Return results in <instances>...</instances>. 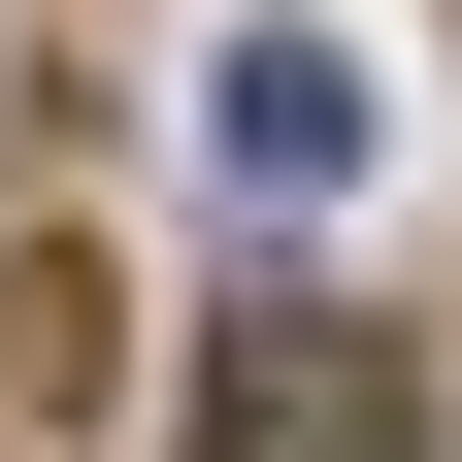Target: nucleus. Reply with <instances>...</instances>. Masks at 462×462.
I'll return each mask as SVG.
<instances>
[{
  "mask_svg": "<svg viewBox=\"0 0 462 462\" xmlns=\"http://www.w3.org/2000/svg\"><path fill=\"white\" fill-rule=\"evenodd\" d=\"M199 462H430V364L364 298H231L199 330Z\"/></svg>",
  "mask_w": 462,
  "mask_h": 462,
  "instance_id": "1",
  "label": "nucleus"
},
{
  "mask_svg": "<svg viewBox=\"0 0 462 462\" xmlns=\"http://www.w3.org/2000/svg\"><path fill=\"white\" fill-rule=\"evenodd\" d=\"M199 133H231V199H364V133H396V99H364V33H298V0H264V33L199 67Z\"/></svg>",
  "mask_w": 462,
  "mask_h": 462,
  "instance_id": "2",
  "label": "nucleus"
}]
</instances>
